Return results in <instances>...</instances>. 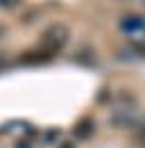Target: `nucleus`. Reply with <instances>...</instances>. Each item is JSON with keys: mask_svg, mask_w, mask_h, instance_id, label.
I'll return each instance as SVG.
<instances>
[{"mask_svg": "<svg viewBox=\"0 0 145 148\" xmlns=\"http://www.w3.org/2000/svg\"><path fill=\"white\" fill-rule=\"evenodd\" d=\"M68 39H70V30H68V25H64V23H52V25H48V27L41 32L39 48L48 50L50 55H57V53L68 43Z\"/></svg>", "mask_w": 145, "mask_h": 148, "instance_id": "obj_1", "label": "nucleus"}, {"mask_svg": "<svg viewBox=\"0 0 145 148\" xmlns=\"http://www.w3.org/2000/svg\"><path fill=\"white\" fill-rule=\"evenodd\" d=\"M52 57L54 55H50L43 48H34V50H25L23 55L18 57V62L25 64V66H32V64H48V62H52Z\"/></svg>", "mask_w": 145, "mask_h": 148, "instance_id": "obj_2", "label": "nucleus"}, {"mask_svg": "<svg viewBox=\"0 0 145 148\" xmlns=\"http://www.w3.org/2000/svg\"><path fill=\"white\" fill-rule=\"evenodd\" d=\"M93 132H95V121L91 119V116H82L77 123H75V128H72V137L75 139H91L93 137Z\"/></svg>", "mask_w": 145, "mask_h": 148, "instance_id": "obj_3", "label": "nucleus"}, {"mask_svg": "<svg viewBox=\"0 0 145 148\" xmlns=\"http://www.w3.org/2000/svg\"><path fill=\"white\" fill-rule=\"evenodd\" d=\"M141 27H143V18L138 14H131V16L123 18V30H141Z\"/></svg>", "mask_w": 145, "mask_h": 148, "instance_id": "obj_4", "label": "nucleus"}, {"mask_svg": "<svg viewBox=\"0 0 145 148\" xmlns=\"http://www.w3.org/2000/svg\"><path fill=\"white\" fill-rule=\"evenodd\" d=\"M20 2H23V0H0V9H14Z\"/></svg>", "mask_w": 145, "mask_h": 148, "instance_id": "obj_5", "label": "nucleus"}, {"mask_svg": "<svg viewBox=\"0 0 145 148\" xmlns=\"http://www.w3.org/2000/svg\"><path fill=\"white\" fill-rule=\"evenodd\" d=\"M59 148H75V144H70V141H66V144H61Z\"/></svg>", "mask_w": 145, "mask_h": 148, "instance_id": "obj_6", "label": "nucleus"}]
</instances>
